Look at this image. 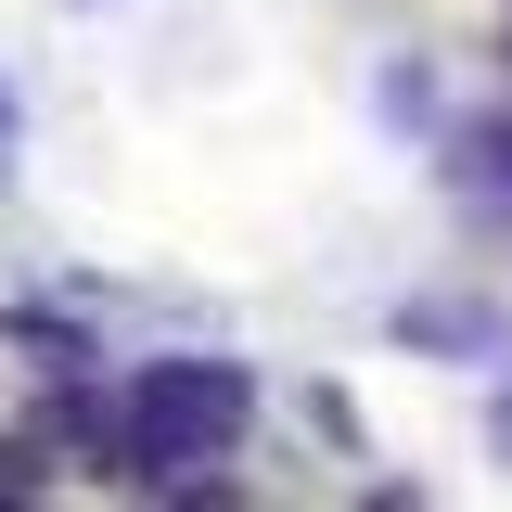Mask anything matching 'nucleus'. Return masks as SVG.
<instances>
[{
    "label": "nucleus",
    "mask_w": 512,
    "mask_h": 512,
    "mask_svg": "<svg viewBox=\"0 0 512 512\" xmlns=\"http://www.w3.org/2000/svg\"><path fill=\"white\" fill-rule=\"evenodd\" d=\"M256 423V384L231 372V359H154V372L128 384V410H116V436L141 474H192V461H231Z\"/></svg>",
    "instance_id": "f257e3e1"
}]
</instances>
